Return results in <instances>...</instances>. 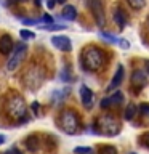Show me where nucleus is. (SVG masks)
<instances>
[{
  "label": "nucleus",
  "mask_w": 149,
  "mask_h": 154,
  "mask_svg": "<svg viewBox=\"0 0 149 154\" xmlns=\"http://www.w3.org/2000/svg\"><path fill=\"white\" fill-rule=\"evenodd\" d=\"M59 127L69 135L77 133V130H79V117H77V114L74 111H71V109L62 111L59 116Z\"/></svg>",
  "instance_id": "4"
},
{
  "label": "nucleus",
  "mask_w": 149,
  "mask_h": 154,
  "mask_svg": "<svg viewBox=\"0 0 149 154\" xmlns=\"http://www.w3.org/2000/svg\"><path fill=\"white\" fill-rule=\"evenodd\" d=\"M120 45H122L123 48H127V47H128V43H127V42H125V40H122V42H120Z\"/></svg>",
  "instance_id": "28"
},
{
  "label": "nucleus",
  "mask_w": 149,
  "mask_h": 154,
  "mask_svg": "<svg viewBox=\"0 0 149 154\" xmlns=\"http://www.w3.org/2000/svg\"><path fill=\"white\" fill-rule=\"evenodd\" d=\"M143 140H144V144H146V146L149 148V133H146V135H144V137H143Z\"/></svg>",
  "instance_id": "26"
},
{
  "label": "nucleus",
  "mask_w": 149,
  "mask_h": 154,
  "mask_svg": "<svg viewBox=\"0 0 149 154\" xmlns=\"http://www.w3.org/2000/svg\"><path fill=\"white\" fill-rule=\"evenodd\" d=\"M90 8H91V13H93V18H95L96 24H98L99 27L106 26V14H104L101 0H90Z\"/></svg>",
  "instance_id": "6"
},
{
  "label": "nucleus",
  "mask_w": 149,
  "mask_h": 154,
  "mask_svg": "<svg viewBox=\"0 0 149 154\" xmlns=\"http://www.w3.org/2000/svg\"><path fill=\"white\" fill-rule=\"evenodd\" d=\"M127 19H128V16H127V13H125L122 8H115V11H114V21H115L117 26L123 27L125 24H127Z\"/></svg>",
  "instance_id": "13"
},
{
  "label": "nucleus",
  "mask_w": 149,
  "mask_h": 154,
  "mask_svg": "<svg viewBox=\"0 0 149 154\" xmlns=\"http://www.w3.org/2000/svg\"><path fill=\"white\" fill-rule=\"evenodd\" d=\"M80 98H82V103H84L85 108H90L91 101H93V91H91L87 85H82L80 87Z\"/></svg>",
  "instance_id": "12"
},
{
  "label": "nucleus",
  "mask_w": 149,
  "mask_h": 154,
  "mask_svg": "<svg viewBox=\"0 0 149 154\" xmlns=\"http://www.w3.org/2000/svg\"><path fill=\"white\" fill-rule=\"evenodd\" d=\"M40 3H42L40 0H35V5H37V7H40Z\"/></svg>",
  "instance_id": "32"
},
{
  "label": "nucleus",
  "mask_w": 149,
  "mask_h": 154,
  "mask_svg": "<svg viewBox=\"0 0 149 154\" xmlns=\"http://www.w3.org/2000/svg\"><path fill=\"white\" fill-rule=\"evenodd\" d=\"M43 29H47V31H62L66 26H61V24H47V26H40Z\"/></svg>",
  "instance_id": "22"
},
{
  "label": "nucleus",
  "mask_w": 149,
  "mask_h": 154,
  "mask_svg": "<svg viewBox=\"0 0 149 154\" xmlns=\"http://www.w3.org/2000/svg\"><path fill=\"white\" fill-rule=\"evenodd\" d=\"M123 72H125L123 66H119L117 71H115V74H114V77H112V80H111V84L108 85V90H109V91L115 90L120 84H122V80H123Z\"/></svg>",
  "instance_id": "11"
},
{
  "label": "nucleus",
  "mask_w": 149,
  "mask_h": 154,
  "mask_svg": "<svg viewBox=\"0 0 149 154\" xmlns=\"http://www.w3.org/2000/svg\"><path fill=\"white\" fill-rule=\"evenodd\" d=\"M62 18H64L66 21H74L77 18V10L72 7V5H67V7H64V10H62Z\"/></svg>",
  "instance_id": "15"
},
{
  "label": "nucleus",
  "mask_w": 149,
  "mask_h": 154,
  "mask_svg": "<svg viewBox=\"0 0 149 154\" xmlns=\"http://www.w3.org/2000/svg\"><path fill=\"white\" fill-rule=\"evenodd\" d=\"M82 64L90 72H96V71L103 69V66H104L103 50L98 47H93V45L84 48V51H82Z\"/></svg>",
  "instance_id": "1"
},
{
  "label": "nucleus",
  "mask_w": 149,
  "mask_h": 154,
  "mask_svg": "<svg viewBox=\"0 0 149 154\" xmlns=\"http://www.w3.org/2000/svg\"><path fill=\"white\" fill-rule=\"evenodd\" d=\"M99 154H117V149L111 146V144H106V146H101Z\"/></svg>",
  "instance_id": "20"
},
{
  "label": "nucleus",
  "mask_w": 149,
  "mask_h": 154,
  "mask_svg": "<svg viewBox=\"0 0 149 154\" xmlns=\"http://www.w3.org/2000/svg\"><path fill=\"white\" fill-rule=\"evenodd\" d=\"M127 2H128V5H130L133 10H141V8L144 7V3H146L144 0H127Z\"/></svg>",
  "instance_id": "19"
},
{
  "label": "nucleus",
  "mask_w": 149,
  "mask_h": 154,
  "mask_svg": "<svg viewBox=\"0 0 149 154\" xmlns=\"http://www.w3.org/2000/svg\"><path fill=\"white\" fill-rule=\"evenodd\" d=\"M26 148L31 152H37L38 151V148H40V141H38L37 135H31V137L26 140Z\"/></svg>",
  "instance_id": "14"
},
{
  "label": "nucleus",
  "mask_w": 149,
  "mask_h": 154,
  "mask_svg": "<svg viewBox=\"0 0 149 154\" xmlns=\"http://www.w3.org/2000/svg\"><path fill=\"white\" fill-rule=\"evenodd\" d=\"M23 23L24 24H38L40 21H38V19H23Z\"/></svg>",
  "instance_id": "24"
},
{
  "label": "nucleus",
  "mask_w": 149,
  "mask_h": 154,
  "mask_svg": "<svg viewBox=\"0 0 149 154\" xmlns=\"http://www.w3.org/2000/svg\"><path fill=\"white\" fill-rule=\"evenodd\" d=\"M26 55H27L26 43H18L16 50L13 51V55H11V58H10V61H8V64H7V69L8 71H14L23 63V60L26 58Z\"/></svg>",
  "instance_id": "5"
},
{
  "label": "nucleus",
  "mask_w": 149,
  "mask_h": 154,
  "mask_svg": "<svg viewBox=\"0 0 149 154\" xmlns=\"http://www.w3.org/2000/svg\"><path fill=\"white\" fill-rule=\"evenodd\" d=\"M13 40L8 34L0 37V55H10L13 51Z\"/></svg>",
  "instance_id": "10"
},
{
  "label": "nucleus",
  "mask_w": 149,
  "mask_h": 154,
  "mask_svg": "<svg viewBox=\"0 0 149 154\" xmlns=\"http://www.w3.org/2000/svg\"><path fill=\"white\" fill-rule=\"evenodd\" d=\"M43 21H47V23H51V18L48 16V14H45V16H43Z\"/></svg>",
  "instance_id": "27"
},
{
  "label": "nucleus",
  "mask_w": 149,
  "mask_h": 154,
  "mask_svg": "<svg viewBox=\"0 0 149 154\" xmlns=\"http://www.w3.org/2000/svg\"><path fill=\"white\" fill-rule=\"evenodd\" d=\"M96 128L101 135L106 137H115L120 132V122L112 114H104L96 119Z\"/></svg>",
  "instance_id": "2"
},
{
  "label": "nucleus",
  "mask_w": 149,
  "mask_h": 154,
  "mask_svg": "<svg viewBox=\"0 0 149 154\" xmlns=\"http://www.w3.org/2000/svg\"><path fill=\"white\" fill-rule=\"evenodd\" d=\"M51 45L58 48L59 51H71L72 50V43L71 38L66 35H53L51 37Z\"/></svg>",
  "instance_id": "7"
},
{
  "label": "nucleus",
  "mask_w": 149,
  "mask_h": 154,
  "mask_svg": "<svg viewBox=\"0 0 149 154\" xmlns=\"http://www.w3.org/2000/svg\"><path fill=\"white\" fill-rule=\"evenodd\" d=\"M146 71H147V74H149V61L146 63Z\"/></svg>",
  "instance_id": "31"
},
{
  "label": "nucleus",
  "mask_w": 149,
  "mask_h": 154,
  "mask_svg": "<svg viewBox=\"0 0 149 154\" xmlns=\"http://www.w3.org/2000/svg\"><path fill=\"white\" fill-rule=\"evenodd\" d=\"M7 114L11 119L24 120L27 114V106L19 95H11L7 101Z\"/></svg>",
  "instance_id": "3"
},
{
  "label": "nucleus",
  "mask_w": 149,
  "mask_h": 154,
  "mask_svg": "<svg viewBox=\"0 0 149 154\" xmlns=\"http://www.w3.org/2000/svg\"><path fill=\"white\" fill-rule=\"evenodd\" d=\"M74 152H75V154H90L91 149H90V148H85V146H79V148L74 149Z\"/></svg>",
  "instance_id": "23"
},
{
  "label": "nucleus",
  "mask_w": 149,
  "mask_h": 154,
  "mask_svg": "<svg viewBox=\"0 0 149 154\" xmlns=\"http://www.w3.org/2000/svg\"><path fill=\"white\" fill-rule=\"evenodd\" d=\"M123 101V93L122 91H115L112 96H109V98H104L101 101V108L106 109V108H111V106H120Z\"/></svg>",
  "instance_id": "8"
},
{
  "label": "nucleus",
  "mask_w": 149,
  "mask_h": 154,
  "mask_svg": "<svg viewBox=\"0 0 149 154\" xmlns=\"http://www.w3.org/2000/svg\"><path fill=\"white\" fill-rule=\"evenodd\" d=\"M11 154H21V152H19L18 149H11Z\"/></svg>",
  "instance_id": "30"
},
{
  "label": "nucleus",
  "mask_w": 149,
  "mask_h": 154,
  "mask_svg": "<svg viewBox=\"0 0 149 154\" xmlns=\"http://www.w3.org/2000/svg\"><path fill=\"white\" fill-rule=\"evenodd\" d=\"M99 37H103L104 40H106V42H109V43H119V42H120V38H117L115 35H112V34L103 32V31L99 32Z\"/></svg>",
  "instance_id": "18"
},
{
  "label": "nucleus",
  "mask_w": 149,
  "mask_h": 154,
  "mask_svg": "<svg viewBox=\"0 0 149 154\" xmlns=\"http://www.w3.org/2000/svg\"><path fill=\"white\" fill-rule=\"evenodd\" d=\"M136 111H138L136 106H135L133 103H130L127 108H125V112H123L125 119H127V120H133V119H135V116H136Z\"/></svg>",
  "instance_id": "16"
},
{
  "label": "nucleus",
  "mask_w": 149,
  "mask_h": 154,
  "mask_svg": "<svg viewBox=\"0 0 149 154\" xmlns=\"http://www.w3.org/2000/svg\"><path fill=\"white\" fill-rule=\"evenodd\" d=\"M130 154H136V152H130Z\"/></svg>",
  "instance_id": "35"
},
{
  "label": "nucleus",
  "mask_w": 149,
  "mask_h": 154,
  "mask_svg": "<svg viewBox=\"0 0 149 154\" xmlns=\"http://www.w3.org/2000/svg\"><path fill=\"white\" fill-rule=\"evenodd\" d=\"M19 35H21L24 40H31V38H35V34L32 31H27V29H23V31H19Z\"/></svg>",
  "instance_id": "21"
},
{
  "label": "nucleus",
  "mask_w": 149,
  "mask_h": 154,
  "mask_svg": "<svg viewBox=\"0 0 149 154\" xmlns=\"http://www.w3.org/2000/svg\"><path fill=\"white\" fill-rule=\"evenodd\" d=\"M130 84H132V87H133V88H136V90L143 88V87L146 85V75H144V71H141V69L133 71Z\"/></svg>",
  "instance_id": "9"
},
{
  "label": "nucleus",
  "mask_w": 149,
  "mask_h": 154,
  "mask_svg": "<svg viewBox=\"0 0 149 154\" xmlns=\"http://www.w3.org/2000/svg\"><path fill=\"white\" fill-rule=\"evenodd\" d=\"M56 2H58V3H64L66 0H56Z\"/></svg>",
  "instance_id": "33"
},
{
  "label": "nucleus",
  "mask_w": 149,
  "mask_h": 154,
  "mask_svg": "<svg viewBox=\"0 0 149 154\" xmlns=\"http://www.w3.org/2000/svg\"><path fill=\"white\" fill-rule=\"evenodd\" d=\"M138 109H139V114H141V117H143V120H144V124H147V125H149V104H147V103H143Z\"/></svg>",
  "instance_id": "17"
},
{
  "label": "nucleus",
  "mask_w": 149,
  "mask_h": 154,
  "mask_svg": "<svg viewBox=\"0 0 149 154\" xmlns=\"http://www.w3.org/2000/svg\"><path fill=\"white\" fill-rule=\"evenodd\" d=\"M5 154H11V149H10V151H7V152H5Z\"/></svg>",
  "instance_id": "34"
},
{
  "label": "nucleus",
  "mask_w": 149,
  "mask_h": 154,
  "mask_svg": "<svg viewBox=\"0 0 149 154\" xmlns=\"http://www.w3.org/2000/svg\"><path fill=\"white\" fill-rule=\"evenodd\" d=\"M2 143H5V137H3V135H0V144H2Z\"/></svg>",
  "instance_id": "29"
},
{
  "label": "nucleus",
  "mask_w": 149,
  "mask_h": 154,
  "mask_svg": "<svg viewBox=\"0 0 149 154\" xmlns=\"http://www.w3.org/2000/svg\"><path fill=\"white\" fill-rule=\"evenodd\" d=\"M47 7L50 10H53V8H55V0H47Z\"/></svg>",
  "instance_id": "25"
}]
</instances>
